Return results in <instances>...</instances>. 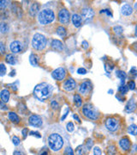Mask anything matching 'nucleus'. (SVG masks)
<instances>
[{
    "label": "nucleus",
    "instance_id": "f257e3e1",
    "mask_svg": "<svg viewBox=\"0 0 137 155\" xmlns=\"http://www.w3.org/2000/svg\"><path fill=\"white\" fill-rule=\"evenodd\" d=\"M52 86L47 83H41L40 85H37L34 88V93L35 97L41 101H44L46 98H48L52 92Z\"/></svg>",
    "mask_w": 137,
    "mask_h": 155
},
{
    "label": "nucleus",
    "instance_id": "f03ea898",
    "mask_svg": "<svg viewBox=\"0 0 137 155\" xmlns=\"http://www.w3.org/2000/svg\"><path fill=\"white\" fill-rule=\"evenodd\" d=\"M47 142L49 147L54 152H58L59 150H61L64 144V138L58 133L50 134L47 139Z\"/></svg>",
    "mask_w": 137,
    "mask_h": 155
},
{
    "label": "nucleus",
    "instance_id": "7ed1b4c3",
    "mask_svg": "<svg viewBox=\"0 0 137 155\" xmlns=\"http://www.w3.org/2000/svg\"><path fill=\"white\" fill-rule=\"evenodd\" d=\"M38 19L42 25H46L53 22L55 19L54 12L50 9H44L39 13Z\"/></svg>",
    "mask_w": 137,
    "mask_h": 155
},
{
    "label": "nucleus",
    "instance_id": "20e7f679",
    "mask_svg": "<svg viewBox=\"0 0 137 155\" xmlns=\"http://www.w3.org/2000/svg\"><path fill=\"white\" fill-rule=\"evenodd\" d=\"M32 45L36 50H42L46 46V38L41 34H35L32 40Z\"/></svg>",
    "mask_w": 137,
    "mask_h": 155
},
{
    "label": "nucleus",
    "instance_id": "39448f33",
    "mask_svg": "<svg viewBox=\"0 0 137 155\" xmlns=\"http://www.w3.org/2000/svg\"><path fill=\"white\" fill-rule=\"evenodd\" d=\"M82 113L87 118L91 119V120H97L99 118L98 111L92 104H89V103H87L83 106Z\"/></svg>",
    "mask_w": 137,
    "mask_h": 155
},
{
    "label": "nucleus",
    "instance_id": "423d86ee",
    "mask_svg": "<svg viewBox=\"0 0 137 155\" xmlns=\"http://www.w3.org/2000/svg\"><path fill=\"white\" fill-rule=\"evenodd\" d=\"M106 127L110 132H116L119 128V121L115 117H109L106 121Z\"/></svg>",
    "mask_w": 137,
    "mask_h": 155
},
{
    "label": "nucleus",
    "instance_id": "0eeeda50",
    "mask_svg": "<svg viewBox=\"0 0 137 155\" xmlns=\"http://www.w3.org/2000/svg\"><path fill=\"white\" fill-rule=\"evenodd\" d=\"M58 19L61 23H68L70 19V14L66 9H62L58 12Z\"/></svg>",
    "mask_w": 137,
    "mask_h": 155
},
{
    "label": "nucleus",
    "instance_id": "6e6552de",
    "mask_svg": "<svg viewBox=\"0 0 137 155\" xmlns=\"http://www.w3.org/2000/svg\"><path fill=\"white\" fill-rule=\"evenodd\" d=\"M66 76V71L64 67H59L52 71V77L57 80H63L65 79Z\"/></svg>",
    "mask_w": 137,
    "mask_h": 155
},
{
    "label": "nucleus",
    "instance_id": "1a4fd4ad",
    "mask_svg": "<svg viewBox=\"0 0 137 155\" xmlns=\"http://www.w3.org/2000/svg\"><path fill=\"white\" fill-rule=\"evenodd\" d=\"M28 122L32 126H34V127H41L43 124L42 118L38 115H32L29 117Z\"/></svg>",
    "mask_w": 137,
    "mask_h": 155
},
{
    "label": "nucleus",
    "instance_id": "9d476101",
    "mask_svg": "<svg viewBox=\"0 0 137 155\" xmlns=\"http://www.w3.org/2000/svg\"><path fill=\"white\" fill-rule=\"evenodd\" d=\"M75 87H76V83H75V81L73 79H71V78L66 79L65 82H64V85H63V88H64L65 91H68L75 90Z\"/></svg>",
    "mask_w": 137,
    "mask_h": 155
},
{
    "label": "nucleus",
    "instance_id": "9b49d317",
    "mask_svg": "<svg viewBox=\"0 0 137 155\" xmlns=\"http://www.w3.org/2000/svg\"><path fill=\"white\" fill-rule=\"evenodd\" d=\"M91 83L89 81H85L81 84L80 87H79V92L82 94V95H87L90 91H91Z\"/></svg>",
    "mask_w": 137,
    "mask_h": 155
},
{
    "label": "nucleus",
    "instance_id": "f8f14e48",
    "mask_svg": "<svg viewBox=\"0 0 137 155\" xmlns=\"http://www.w3.org/2000/svg\"><path fill=\"white\" fill-rule=\"evenodd\" d=\"M119 145H120V147L123 149V151H129L130 149V147H131V142L127 136H125L120 140Z\"/></svg>",
    "mask_w": 137,
    "mask_h": 155
},
{
    "label": "nucleus",
    "instance_id": "ddd939ff",
    "mask_svg": "<svg viewBox=\"0 0 137 155\" xmlns=\"http://www.w3.org/2000/svg\"><path fill=\"white\" fill-rule=\"evenodd\" d=\"M10 48L11 50V52L13 54H18L22 51V43L18 41H14L10 43Z\"/></svg>",
    "mask_w": 137,
    "mask_h": 155
},
{
    "label": "nucleus",
    "instance_id": "4468645a",
    "mask_svg": "<svg viewBox=\"0 0 137 155\" xmlns=\"http://www.w3.org/2000/svg\"><path fill=\"white\" fill-rule=\"evenodd\" d=\"M82 17H83L85 20L87 21V20L91 19V18L94 16V12L93 9H91V8H84V9H82Z\"/></svg>",
    "mask_w": 137,
    "mask_h": 155
},
{
    "label": "nucleus",
    "instance_id": "2eb2a0df",
    "mask_svg": "<svg viewBox=\"0 0 137 155\" xmlns=\"http://www.w3.org/2000/svg\"><path fill=\"white\" fill-rule=\"evenodd\" d=\"M136 109V103H135V101L133 99L129 101L128 103L125 106V111L128 113L133 112Z\"/></svg>",
    "mask_w": 137,
    "mask_h": 155
},
{
    "label": "nucleus",
    "instance_id": "dca6fc26",
    "mask_svg": "<svg viewBox=\"0 0 137 155\" xmlns=\"http://www.w3.org/2000/svg\"><path fill=\"white\" fill-rule=\"evenodd\" d=\"M72 22H73V24L75 25V27L79 28V27L82 25V16L78 14H74L72 16Z\"/></svg>",
    "mask_w": 137,
    "mask_h": 155
},
{
    "label": "nucleus",
    "instance_id": "f3484780",
    "mask_svg": "<svg viewBox=\"0 0 137 155\" xmlns=\"http://www.w3.org/2000/svg\"><path fill=\"white\" fill-rule=\"evenodd\" d=\"M52 47L57 51H62L64 50V44L59 40H53L52 42Z\"/></svg>",
    "mask_w": 137,
    "mask_h": 155
},
{
    "label": "nucleus",
    "instance_id": "a211bd4d",
    "mask_svg": "<svg viewBox=\"0 0 137 155\" xmlns=\"http://www.w3.org/2000/svg\"><path fill=\"white\" fill-rule=\"evenodd\" d=\"M39 10H40V5H39V4H38V3H34V4L30 6V8H29V13H30V15H31L32 16H34L35 15L38 13Z\"/></svg>",
    "mask_w": 137,
    "mask_h": 155
},
{
    "label": "nucleus",
    "instance_id": "6ab92c4d",
    "mask_svg": "<svg viewBox=\"0 0 137 155\" xmlns=\"http://www.w3.org/2000/svg\"><path fill=\"white\" fill-rule=\"evenodd\" d=\"M10 91L6 89L2 90L1 93H0V97H1V101L3 103H7L10 99Z\"/></svg>",
    "mask_w": 137,
    "mask_h": 155
},
{
    "label": "nucleus",
    "instance_id": "aec40b11",
    "mask_svg": "<svg viewBox=\"0 0 137 155\" xmlns=\"http://www.w3.org/2000/svg\"><path fill=\"white\" fill-rule=\"evenodd\" d=\"M132 12H133V9H132V7L129 4H126L123 5V7H122V14L124 15V16H129V15L132 14Z\"/></svg>",
    "mask_w": 137,
    "mask_h": 155
},
{
    "label": "nucleus",
    "instance_id": "412c9836",
    "mask_svg": "<svg viewBox=\"0 0 137 155\" xmlns=\"http://www.w3.org/2000/svg\"><path fill=\"white\" fill-rule=\"evenodd\" d=\"M9 119L14 122V123H19L20 122V118L17 115V114H15V112H10L9 113Z\"/></svg>",
    "mask_w": 137,
    "mask_h": 155
},
{
    "label": "nucleus",
    "instance_id": "4be33fe9",
    "mask_svg": "<svg viewBox=\"0 0 137 155\" xmlns=\"http://www.w3.org/2000/svg\"><path fill=\"white\" fill-rule=\"evenodd\" d=\"M5 61L10 65H15L17 63V59L13 54H7L6 58H5Z\"/></svg>",
    "mask_w": 137,
    "mask_h": 155
},
{
    "label": "nucleus",
    "instance_id": "5701e85b",
    "mask_svg": "<svg viewBox=\"0 0 137 155\" xmlns=\"http://www.w3.org/2000/svg\"><path fill=\"white\" fill-rule=\"evenodd\" d=\"M87 152V149L86 148L85 146H82H82H79L76 148V150H75L76 155H86Z\"/></svg>",
    "mask_w": 137,
    "mask_h": 155
},
{
    "label": "nucleus",
    "instance_id": "b1692460",
    "mask_svg": "<svg viewBox=\"0 0 137 155\" xmlns=\"http://www.w3.org/2000/svg\"><path fill=\"white\" fill-rule=\"evenodd\" d=\"M74 103H75V104L76 105V107H78V108L82 107V98H81V96H80L79 94H75V95L74 96Z\"/></svg>",
    "mask_w": 137,
    "mask_h": 155
},
{
    "label": "nucleus",
    "instance_id": "393cba45",
    "mask_svg": "<svg viewBox=\"0 0 137 155\" xmlns=\"http://www.w3.org/2000/svg\"><path fill=\"white\" fill-rule=\"evenodd\" d=\"M107 154L117 155V147L114 145H110L107 147Z\"/></svg>",
    "mask_w": 137,
    "mask_h": 155
},
{
    "label": "nucleus",
    "instance_id": "a878e982",
    "mask_svg": "<svg viewBox=\"0 0 137 155\" xmlns=\"http://www.w3.org/2000/svg\"><path fill=\"white\" fill-rule=\"evenodd\" d=\"M57 34L59 35V36H61V37H64V36H65L66 35V29L64 27H63V26H59L57 29Z\"/></svg>",
    "mask_w": 137,
    "mask_h": 155
},
{
    "label": "nucleus",
    "instance_id": "bb28decb",
    "mask_svg": "<svg viewBox=\"0 0 137 155\" xmlns=\"http://www.w3.org/2000/svg\"><path fill=\"white\" fill-rule=\"evenodd\" d=\"M128 131L132 135H137V125H136V124L130 125L128 128Z\"/></svg>",
    "mask_w": 137,
    "mask_h": 155
},
{
    "label": "nucleus",
    "instance_id": "cd10ccee",
    "mask_svg": "<svg viewBox=\"0 0 137 155\" xmlns=\"http://www.w3.org/2000/svg\"><path fill=\"white\" fill-rule=\"evenodd\" d=\"M29 61L33 66H37L38 65V57L35 54H31L29 57Z\"/></svg>",
    "mask_w": 137,
    "mask_h": 155
},
{
    "label": "nucleus",
    "instance_id": "c85d7f7f",
    "mask_svg": "<svg viewBox=\"0 0 137 155\" xmlns=\"http://www.w3.org/2000/svg\"><path fill=\"white\" fill-rule=\"evenodd\" d=\"M116 76H117V78H119L122 81H124V79H125L126 77H127L126 73H125L123 71H117L116 72Z\"/></svg>",
    "mask_w": 137,
    "mask_h": 155
},
{
    "label": "nucleus",
    "instance_id": "c756f323",
    "mask_svg": "<svg viewBox=\"0 0 137 155\" xmlns=\"http://www.w3.org/2000/svg\"><path fill=\"white\" fill-rule=\"evenodd\" d=\"M8 30H9V26H8V24L5 23H2L1 25H0V31H1V33H2V34H4V33L8 32Z\"/></svg>",
    "mask_w": 137,
    "mask_h": 155
},
{
    "label": "nucleus",
    "instance_id": "7c9ffc66",
    "mask_svg": "<svg viewBox=\"0 0 137 155\" xmlns=\"http://www.w3.org/2000/svg\"><path fill=\"white\" fill-rule=\"evenodd\" d=\"M113 31L117 34V35H121L123 33V28L121 26H115L113 28Z\"/></svg>",
    "mask_w": 137,
    "mask_h": 155
},
{
    "label": "nucleus",
    "instance_id": "2f4dec72",
    "mask_svg": "<svg viewBox=\"0 0 137 155\" xmlns=\"http://www.w3.org/2000/svg\"><path fill=\"white\" fill-rule=\"evenodd\" d=\"M128 90H129V87L124 85L119 87V92H120L121 94H126V93L128 92Z\"/></svg>",
    "mask_w": 137,
    "mask_h": 155
},
{
    "label": "nucleus",
    "instance_id": "473e14b6",
    "mask_svg": "<svg viewBox=\"0 0 137 155\" xmlns=\"http://www.w3.org/2000/svg\"><path fill=\"white\" fill-rule=\"evenodd\" d=\"M64 154L75 155V154H74V152H73V150H72V148H71L70 147H67L65 148V150H64Z\"/></svg>",
    "mask_w": 137,
    "mask_h": 155
},
{
    "label": "nucleus",
    "instance_id": "72a5a7b5",
    "mask_svg": "<svg viewBox=\"0 0 137 155\" xmlns=\"http://www.w3.org/2000/svg\"><path fill=\"white\" fill-rule=\"evenodd\" d=\"M85 147H86V148L87 149V151H90L91 148H92V147H93V141H92L91 139H88V140L87 141V142H86Z\"/></svg>",
    "mask_w": 137,
    "mask_h": 155
},
{
    "label": "nucleus",
    "instance_id": "f704fd0d",
    "mask_svg": "<svg viewBox=\"0 0 137 155\" xmlns=\"http://www.w3.org/2000/svg\"><path fill=\"white\" fill-rule=\"evenodd\" d=\"M128 87H129V89H130L131 91L135 90V88H136V83H135L133 80L129 81V82L128 83Z\"/></svg>",
    "mask_w": 137,
    "mask_h": 155
},
{
    "label": "nucleus",
    "instance_id": "c9c22d12",
    "mask_svg": "<svg viewBox=\"0 0 137 155\" xmlns=\"http://www.w3.org/2000/svg\"><path fill=\"white\" fill-rule=\"evenodd\" d=\"M12 142L15 146H18L20 144V139L17 136H13L12 137Z\"/></svg>",
    "mask_w": 137,
    "mask_h": 155
},
{
    "label": "nucleus",
    "instance_id": "e433bc0d",
    "mask_svg": "<svg viewBox=\"0 0 137 155\" xmlns=\"http://www.w3.org/2000/svg\"><path fill=\"white\" fill-rule=\"evenodd\" d=\"M0 68H1V71H0V75L1 76H3L4 74H5V72H6V67H5V66L3 65V64H1L0 65Z\"/></svg>",
    "mask_w": 137,
    "mask_h": 155
},
{
    "label": "nucleus",
    "instance_id": "4c0bfd02",
    "mask_svg": "<svg viewBox=\"0 0 137 155\" xmlns=\"http://www.w3.org/2000/svg\"><path fill=\"white\" fill-rule=\"evenodd\" d=\"M101 154H102V152H101V150H100V148H99V147H95L94 148V154L101 155Z\"/></svg>",
    "mask_w": 137,
    "mask_h": 155
},
{
    "label": "nucleus",
    "instance_id": "58836bf2",
    "mask_svg": "<svg viewBox=\"0 0 137 155\" xmlns=\"http://www.w3.org/2000/svg\"><path fill=\"white\" fill-rule=\"evenodd\" d=\"M67 130L68 132H73L74 131V124L72 122H68L67 124Z\"/></svg>",
    "mask_w": 137,
    "mask_h": 155
},
{
    "label": "nucleus",
    "instance_id": "ea45409f",
    "mask_svg": "<svg viewBox=\"0 0 137 155\" xmlns=\"http://www.w3.org/2000/svg\"><path fill=\"white\" fill-rule=\"evenodd\" d=\"M0 51H1L2 54H3L4 52H5V47H4V45L3 42H0Z\"/></svg>",
    "mask_w": 137,
    "mask_h": 155
},
{
    "label": "nucleus",
    "instance_id": "a19ab883",
    "mask_svg": "<svg viewBox=\"0 0 137 155\" xmlns=\"http://www.w3.org/2000/svg\"><path fill=\"white\" fill-rule=\"evenodd\" d=\"M130 74L131 75H133L134 77H136L137 75V70H136V67H133L131 70H130Z\"/></svg>",
    "mask_w": 137,
    "mask_h": 155
},
{
    "label": "nucleus",
    "instance_id": "79ce46f5",
    "mask_svg": "<svg viewBox=\"0 0 137 155\" xmlns=\"http://www.w3.org/2000/svg\"><path fill=\"white\" fill-rule=\"evenodd\" d=\"M7 4H8L7 1H1L0 2V7H1V9H3L7 5Z\"/></svg>",
    "mask_w": 137,
    "mask_h": 155
},
{
    "label": "nucleus",
    "instance_id": "37998d69",
    "mask_svg": "<svg viewBox=\"0 0 137 155\" xmlns=\"http://www.w3.org/2000/svg\"><path fill=\"white\" fill-rule=\"evenodd\" d=\"M77 72H78L79 74H86V73H87V70L84 69V68H79V69L77 70Z\"/></svg>",
    "mask_w": 137,
    "mask_h": 155
},
{
    "label": "nucleus",
    "instance_id": "c03bdc74",
    "mask_svg": "<svg viewBox=\"0 0 137 155\" xmlns=\"http://www.w3.org/2000/svg\"><path fill=\"white\" fill-rule=\"evenodd\" d=\"M52 109H55V110H57L58 108V104H57V103L56 101L52 102Z\"/></svg>",
    "mask_w": 137,
    "mask_h": 155
},
{
    "label": "nucleus",
    "instance_id": "a18cd8bd",
    "mask_svg": "<svg viewBox=\"0 0 137 155\" xmlns=\"http://www.w3.org/2000/svg\"><path fill=\"white\" fill-rule=\"evenodd\" d=\"M69 112V109H67L66 110V111H65V113H64V115H63V117H62V121H64V119H65V117L67 116V115H68V113Z\"/></svg>",
    "mask_w": 137,
    "mask_h": 155
},
{
    "label": "nucleus",
    "instance_id": "49530a36",
    "mask_svg": "<svg viewBox=\"0 0 137 155\" xmlns=\"http://www.w3.org/2000/svg\"><path fill=\"white\" fill-rule=\"evenodd\" d=\"M22 134H23V137H24V138H26V137H27V128H24V129L22 130Z\"/></svg>",
    "mask_w": 137,
    "mask_h": 155
},
{
    "label": "nucleus",
    "instance_id": "de8ad7c7",
    "mask_svg": "<svg viewBox=\"0 0 137 155\" xmlns=\"http://www.w3.org/2000/svg\"><path fill=\"white\" fill-rule=\"evenodd\" d=\"M31 134H33V135H36L38 138L41 137V135H40V134H39L38 132H31Z\"/></svg>",
    "mask_w": 137,
    "mask_h": 155
},
{
    "label": "nucleus",
    "instance_id": "09e8293b",
    "mask_svg": "<svg viewBox=\"0 0 137 155\" xmlns=\"http://www.w3.org/2000/svg\"><path fill=\"white\" fill-rule=\"evenodd\" d=\"M87 45H88V43H87V42H86V41L82 42V46H83V47H84V48H87V47H88Z\"/></svg>",
    "mask_w": 137,
    "mask_h": 155
},
{
    "label": "nucleus",
    "instance_id": "8fccbe9b",
    "mask_svg": "<svg viewBox=\"0 0 137 155\" xmlns=\"http://www.w3.org/2000/svg\"><path fill=\"white\" fill-rule=\"evenodd\" d=\"M13 155H25L23 153H22V152H19V151H15V152H14V154Z\"/></svg>",
    "mask_w": 137,
    "mask_h": 155
},
{
    "label": "nucleus",
    "instance_id": "3c124183",
    "mask_svg": "<svg viewBox=\"0 0 137 155\" xmlns=\"http://www.w3.org/2000/svg\"><path fill=\"white\" fill-rule=\"evenodd\" d=\"M74 118H75V119H76V121H77L79 123H81V120H80V118L78 117V115H74Z\"/></svg>",
    "mask_w": 137,
    "mask_h": 155
},
{
    "label": "nucleus",
    "instance_id": "603ef678",
    "mask_svg": "<svg viewBox=\"0 0 137 155\" xmlns=\"http://www.w3.org/2000/svg\"><path fill=\"white\" fill-rule=\"evenodd\" d=\"M41 155H48V154H47V152H46V151H44L43 153H41Z\"/></svg>",
    "mask_w": 137,
    "mask_h": 155
},
{
    "label": "nucleus",
    "instance_id": "864d4df0",
    "mask_svg": "<svg viewBox=\"0 0 137 155\" xmlns=\"http://www.w3.org/2000/svg\"><path fill=\"white\" fill-rule=\"evenodd\" d=\"M135 9H136V10L137 11V2L136 3V4H135Z\"/></svg>",
    "mask_w": 137,
    "mask_h": 155
},
{
    "label": "nucleus",
    "instance_id": "5fc2aeb1",
    "mask_svg": "<svg viewBox=\"0 0 137 155\" xmlns=\"http://www.w3.org/2000/svg\"><path fill=\"white\" fill-rule=\"evenodd\" d=\"M136 34L137 35V26H136Z\"/></svg>",
    "mask_w": 137,
    "mask_h": 155
},
{
    "label": "nucleus",
    "instance_id": "6e6d98bb",
    "mask_svg": "<svg viewBox=\"0 0 137 155\" xmlns=\"http://www.w3.org/2000/svg\"><path fill=\"white\" fill-rule=\"evenodd\" d=\"M136 152H137V146L136 147Z\"/></svg>",
    "mask_w": 137,
    "mask_h": 155
}]
</instances>
